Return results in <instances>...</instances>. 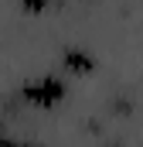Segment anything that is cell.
Listing matches in <instances>:
<instances>
[{
  "mask_svg": "<svg viewBox=\"0 0 143 147\" xmlns=\"http://www.w3.org/2000/svg\"><path fill=\"white\" fill-rule=\"evenodd\" d=\"M17 96H21L27 106H34V110H55L58 103H65L68 86H65L61 75H37V79H27V82L21 86Z\"/></svg>",
  "mask_w": 143,
  "mask_h": 147,
  "instance_id": "cell-1",
  "label": "cell"
},
{
  "mask_svg": "<svg viewBox=\"0 0 143 147\" xmlns=\"http://www.w3.org/2000/svg\"><path fill=\"white\" fill-rule=\"evenodd\" d=\"M61 65H65L72 75H92L99 69V58H96L89 48H82V45H65V48H61Z\"/></svg>",
  "mask_w": 143,
  "mask_h": 147,
  "instance_id": "cell-2",
  "label": "cell"
},
{
  "mask_svg": "<svg viewBox=\"0 0 143 147\" xmlns=\"http://www.w3.org/2000/svg\"><path fill=\"white\" fill-rule=\"evenodd\" d=\"M112 113H116V116H130V113H133V99H123V96L112 99Z\"/></svg>",
  "mask_w": 143,
  "mask_h": 147,
  "instance_id": "cell-3",
  "label": "cell"
},
{
  "mask_svg": "<svg viewBox=\"0 0 143 147\" xmlns=\"http://www.w3.org/2000/svg\"><path fill=\"white\" fill-rule=\"evenodd\" d=\"M0 147H31V140H27V137H24V140H17V137H7Z\"/></svg>",
  "mask_w": 143,
  "mask_h": 147,
  "instance_id": "cell-4",
  "label": "cell"
},
{
  "mask_svg": "<svg viewBox=\"0 0 143 147\" xmlns=\"http://www.w3.org/2000/svg\"><path fill=\"white\" fill-rule=\"evenodd\" d=\"M7 137H10V134H7V127H3V120H0V144H3Z\"/></svg>",
  "mask_w": 143,
  "mask_h": 147,
  "instance_id": "cell-5",
  "label": "cell"
},
{
  "mask_svg": "<svg viewBox=\"0 0 143 147\" xmlns=\"http://www.w3.org/2000/svg\"><path fill=\"white\" fill-rule=\"evenodd\" d=\"M106 147H123V144H106Z\"/></svg>",
  "mask_w": 143,
  "mask_h": 147,
  "instance_id": "cell-6",
  "label": "cell"
}]
</instances>
